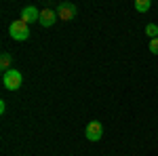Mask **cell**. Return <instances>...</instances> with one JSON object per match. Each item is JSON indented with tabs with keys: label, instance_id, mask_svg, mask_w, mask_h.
<instances>
[{
	"label": "cell",
	"instance_id": "obj_4",
	"mask_svg": "<svg viewBox=\"0 0 158 156\" xmlns=\"http://www.w3.org/2000/svg\"><path fill=\"white\" fill-rule=\"evenodd\" d=\"M85 135L89 141H99L101 137H103V127H101V122L99 120H91L89 124H86L85 129Z\"/></svg>",
	"mask_w": 158,
	"mask_h": 156
},
{
	"label": "cell",
	"instance_id": "obj_1",
	"mask_svg": "<svg viewBox=\"0 0 158 156\" xmlns=\"http://www.w3.org/2000/svg\"><path fill=\"white\" fill-rule=\"evenodd\" d=\"M9 34H11L13 40H17V42H23L30 38V25L25 23L23 19H15L11 25H9Z\"/></svg>",
	"mask_w": 158,
	"mask_h": 156
},
{
	"label": "cell",
	"instance_id": "obj_10",
	"mask_svg": "<svg viewBox=\"0 0 158 156\" xmlns=\"http://www.w3.org/2000/svg\"><path fill=\"white\" fill-rule=\"evenodd\" d=\"M150 51H152L154 55H158V38H154V40H150Z\"/></svg>",
	"mask_w": 158,
	"mask_h": 156
},
{
	"label": "cell",
	"instance_id": "obj_8",
	"mask_svg": "<svg viewBox=\"0 0 158 156\" xmlns=\"http://www.w3.org/2000/svg\"><path fill=\"white\" fill-rule=\"evenodd\" d=\"M150 9H152V2H150V0H135V11L148 13Z\"/></svg>",
	"mask_w": 158,
	"mask_h": 156
},
{
	"label": "cell",
	"instance_id": "obj_6",
	"mask_svg": "<svg viewBox=\"0 0 158 156\" xmlns=\"http://www.w3.org/2000/svg\"><path fill=\"white\" fill-rule=\"evenodd\" d=\"M21 19L25 23H34V21H40V11L36 6H25L21 11Z\"/></svg>",
	"mask_w": 158,
	"mask_h": 156
},
{
	"label": "cell",
	"instance_id": "obj_3",
	"mask_svg": "<svg viewBox=\"0 0 158 156\" xmlns=\"http://www.w3.org/2000/svg\"><path fill=\"white\" fill-rule=\"evenodd\" d=\"M76 13H78V9H76L74 2H61L59 6H57V17H59L61 21H72L74 17H76Z\"/></svg>",
	"mask_w": 158,
	"mask_h": 156
},
{
	"label": "cell",
	"instance_id": "obj_7",
	"mask_svg": "<svg viewBox=\"0 0 158 156\" xmlns=\"http://www.w3.org/2000/svg\"><path fill=\"white\" fill-rule=\"evenodd\" d=\"M11 63H13L11 53H2L0 55V68H2V72H9L11 70Z\"/></svg>",
	"mask_w": 158,
	"mask_h": 156
},
{
	"label": "cell",
	"instance_id": "obj_11",
	"mask_svg": "<svg viewBox=\"0 0 158 156\" xmlns=\"http://www.w3.org/2000/svg\"><path fill=\"white\" fill-rule=\"evenodd\" d=\"M4 112H6V103H4V99H2V101H0V114L4 116Z\"/></svg>",
	"mask_w": 158,
	"mask_h": 156
},
{
	"label": "cell",
	"instance_id": "obj_5",
	"mask_svg": "<svg viewBox=\"0 0 158 156\" xmlns=\"http://www.w3.org/2000/svg\"><path fill=\"white\" fill-rule=\"evenodd\" d=\"M57 19H59V17H57V11H53V9H44V11H40V21H38V23L42 25V27H51Z\"/></svg>",
	"mask_w": 158,
	"mask_h": 156
},
{
	"label": "cell",
	"instance_id": "obj_9",
	"mask_svg": "<svg viewBox=\"0 0 158 156\" xmlns=\"http://www.w3.org/2000/svg\"><path fill=\"white\" fill-rule=\"evenodd\" d=\"M146 34L150 40H154V38H158V25L156 23H148L146 25Z\"/></svg>",
	"mask_w": 158,
	"mask_h": 156
},
{
	"label": "cell",
	"instance_id": "obj_2",
	"mask_svg": "<svg viewBox=\"0 0 158 156\" xmlns=\"http://www.w3.org/2000/svg\"><path fill=\"white\" fill-rule=\"evenodd\" d=\"M21 82H23L21 72H17V70H13V68L9 72L2 74V84H4L6 91H17V89H21Z\"/></svg>",
	"mask_w": 158,
	"mask_h": 156
}]
</instances>
